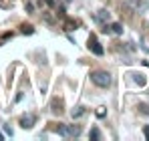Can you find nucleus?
I'll return each mask as SVG.
<instances>
[{"label":"nucleus","mask_w":149,"mask_h":141,"mask_svg":"<svg viewBox=\"0 0 149 141\" xmlns=\"http://www.w3.org/2000/svg\"><path fill=\"white\" fill-rule=\"evenodd\" d=\"M91 81L101 87V89H107L109 85H111V75L107 73V70H93L91 73Z\"/></svg>","instance_id":"1"},{"label":"nucleus","mask_w":149,"mask_h":141,"mask_svg":"<svg viewBox=\"0 0 149 141\" xmlns=\"http://www.w3.org/2000/svg\"><path fill=\"white\" fill-rule=\"evenodd\" d=\"M87 47H89V50H91L93 54H97V57H101V54H103V47L97 43L95 34H91V36H89V45H87Z\"/></svg>","instance_id":"2"},{"label":"nucleus","mask_w":149,"mask_h":141,"mask_svg":"<svg viewBox=\"0 0 149 141\" xmlns=\"http://www.w3.org/2000/svg\"><path fill=\"white\" fill-rule=\"evenodd\" d=\"M50 109H52L54 115H63V101L58 97H52L50 99Z\"/></svg>","instance_id":"3"},{"label":"nucleus","mask_w":149,"mask_h":141,"mask_svg":"<svg viewBox=\"0 0 149 141\" xmlns=\"http://www.w3.org/2000/svg\"><path fill=\"white\" fill-rule=\"evenodd\" d=\"M20 125H22V129H30L34 125V117H28V115L20 117Z\"/></svg>","instance_id":"4"},{"label":"nucleus","mask_w":149,"mask_h":141,"mask_svg":"<svg viewBox=\"0 0 149 141\" xmlns=\"http://www.w3.org/2000/svg\"><path fill=\"white\" fill-rule=\"evenodd\" d=\"M56 133H58L61 137H69V125L58 123V125H56Z\"/></svg>","instance_id":"5"},{"label":"nucleus","mask_w":149,"mask_h":141,"mask_svg":"<svg viewBox=\"0 0 149 141\" xmlns=\"http://www.w3.org/2000/svg\"><path fill=\"white\" fill-rule=\"evenodd\" d=\"M81 135V125H69V137H79Z\"/></svg>","instance_id":"6"},{"label":"nucleus","mask_w":149,"mask_h":141,"mask_svg":"<svg viewBox=\"0 0 149 141\" xmlns=\"http://www.w3.org/2000/svg\"><path fill=\"white\" fill-rule=\"evenodd\" d=\"M111 32H113V34H123V26L119 22H113L111 24Z\"/></svg>","instance_id":"7"},{"label":"nucleus","mask_w":149,"mask_h":141,"mask_svg":"<svg viewBox=\"0 0 149 141\" xmlns=\"http://www.w3.org/2000/svg\"><path fill=\"white\" fill-rule=\"evenodd\" d=\"M97 20H99V22H107V20H109V12H107V10H99Z\"/></svg>","instance_id":"8"},{"label":"nucleus","mask_w":149,"mask_h":141,"mask_svg":"<svg viewBox=\"0 0 149 141\" xmlns=\"http://www.w3.org/2000/svg\"><path fill=\"white\" fill-rule=\"evenodd\" d=\"M133 81H135L139 87H143V85H145V79H143V75H137V73H135V75H133Z\"/></svg>","instance_id":"9"},{"label":"nucleus","mask_w":149,"mask_h":141,"mask_svg":"<svg viewBox=\"0 0 149 141\" xmlns=\"http://www.w3.org/2000/svg\"><path fill=\"white\" fill-rule=\"evenodd\" d=\"M83 113H85V107H83V105H79V107H74V111H73V117L77 119V117H81Z\"/></svg>","instance_id":"10"},{"label":"nucleus","mask_w":149,"mask_h":141,"mask_svg":"<svg viewBox=\"0 0 149 141\" xmlns=\"http://www.w3.org/2000/svg\"><path fill=\"white\" fill-rule=\"evenodd\" d=\"M20 28H22V34H32V32H34V30H32V26H30V24H22V26H20Z\"/></svg>","instance_id":"11"},{"label":"nucleus","mask_w":149,"mask_h":141,"mask_svg":"<svg viewBox=\"0 0 149 141\" xmlns=\"http://www.w3.org/2000/svg\"><path fill=\"white\" fill-rule=\"evenodd\" d=\"M99 137H101L99 129H91V133H89V139H99Z\"/></svg>","instance_id":"12"},{"label":"nucleus","mask_w":149,"mask_h":141,"mask_svg":"<svg viewBox=\"0 0 149 141\" xmlns=\"http://www.w3.org/2000/svg\"><path fill=\"white\" fill-rule=\"evenodd\" d=\"M65 26H67V30H74V22H73V20H69Z\"/></svg>","instance_id":"13"},{"label":"nucleus","mask_w":149,"mask_h":141,"mask_svg":"<svg viewBox=\"0 0 149 141\" xmlns=\"http://www.w3.org/2000/svg\"><path fill=\"white\" fill-rule=\"evenodd\" d=\"M97 117H105V109H103V107L97 109Z\"/></svg>","instance_id":"14"},{"label":"nucleus","mask_w":149,"mask_h":141,"mask_svg":"<svg viewBox=\"0 0 149 141\" xmlns=\"http://www.w3.org/2000/svg\"><path fill=\"white\" fill-rule=\"evenodd\" d=\"M143 133H145V137L149 139V127H143Z\"/></svg>","instance_id":"15"},{"label":"nucleus","mask_w":149,"mask_h":141,"mask_svg":"<svg viewBox=\"0 0 149 141\" xmlns=\"http://www.w3.org/2000/svg\"><path fill=\"white\" fill-rule=\"evenodd\" d=\"M0 141H4V135H2V133H0Z\"/></svg>","instance_id":"16"},{"label":"nucleus","mask_w":149,"mask_h":141,"mask_svg":"<svg viewBox=\"0 0 149 141\" xmlns=\"http://www.w3.org/2000/svg\"><path fill=\"white\" fill-rule=\"evenodd\" d=\"M67 2H71V0H67Z\"/></svg>","instance_id":"17"}]
</instances>
